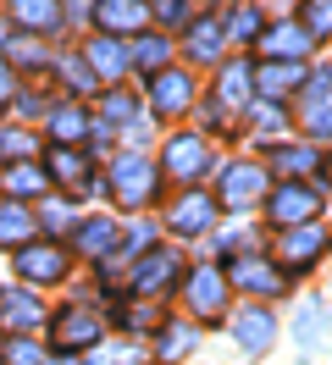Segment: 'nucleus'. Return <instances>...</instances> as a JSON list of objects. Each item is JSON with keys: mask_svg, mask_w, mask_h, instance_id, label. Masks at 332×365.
Returning <instances> with one entry per match:
<instances>
[{"mask_svg": "<svg viewBox=\"0 0 332 365\" xmlns=\"http://www.w3.org/2000/svg\"><path fill=\"white\" fill-rule=\"evenodd\" d=\"M266 216L277 227H310L321 216V188H310V182H277L266 194Z\"/></svg>", "mask_w": 332, "mask_h": 365, "instance_id": "f257e3e1", "label": "nucleus"}, {"mask_svg": "<svg viewBox=\"0 0 332 365\" xmlns=\"http://www.w3.org/2000/svg\"><path fill=\"white\" fill-rule=\"evenodd\" d=\"M111 200H116V205H150L155 200V166L144 155H116L111 160Z\"/></svg>", "mask_w": 332, "mask_h": 365, "instance_id": "f03ea898", "label": "nucleus"}, {"mask_svg": "<svg viewBox=\"0 0 332 365\" xmlns=\"http://www.w3.org/2000/svg\"><path fill=\"white\" fill-rule=\"evenodd\" d=\"M161 166H166V178L194 182V178H205V166H211V144L199 133H172L166 150H161Z\"/></svg>", "mask_w": 332, "mask_h": 365, "instance_id": "7ed1b4c3", "label": "nucleus"}, {"mask_svg": "<svg viewBox=\"0 0 332 365\" xmlns=\"http://www.w3.org/2000/svg\"><path fill=\"white\" fill-rule=\"evenodd\" d=\"M183 299H188L194 321H216L221 310H227V277H221L216 266H194L188 282H183Z\"/></svg>", "mask_w": 332, "mask_h": 365, "instance_id": "20e7f679", "label": "nucleus"}, {"mask_svg": "<svg viewBox=\"0 0 332 365\" xmlns=\"http://www.w3.org/2000/svg\"><path fill=\"white\" fill-rule=\"evenodd\" d=\"M266 200V166L255 160H233L227 172H221V205L227 210H249Z\"/></svg>", "mask_w": 332, "mask_h": 365, "instance_id": "39448f33", "label": "nucleus"}, {"mask_svg": "<svg viewBox=\"0 0 332 365\" xmlns=\"http://www.w3.org/2000/svg\"><path fill=\"white\" fill-rule=\"evenodd\" d=\"M177 266H183V255H177V250H144L128 266L133 294H161V288H172V282H177Z\"/></svg>", "mask_w": 332, "mask_h": 365, "instance_id": "423d86ee", "label": "nucleus"}, {"mask_svg": "<svg viewBox=\"0 0 332 365\" xmlns=\"http://www.w3.org/2000/svg\"><path fill=\"white\" fill-rule=\"evenodd\" d=\"M50 343H56L61 354H72V349H94V343H100V316H94L89 304H66L61 316H56V327H50Z\"/></svg>", "mask_w": 332, "mask_h": 365, "instance_id": "0eeeda50", "label": "nucleus"}, {"mask_svg": "<svg viewBox=\"0 0 332 365\" xmlns=\"http://www.w3.org/2000/svg\"><path fill=\"white\" fill-rule=\"evenodd\" d=\"M321 250H327L321 222H310V227H283V232H277V266H288V272H305Z\"/></svg>", "mask_w": 332, "mask_h": 365, "instance_id": "6e6552de", "label": "nucleus"}, {"mask_svg": "<svg viewBox=\"0 0 332 365\" xmlns=\"http://www.w3.org/2000/svg\"><path fill=\"white\" fill-rule=\"evenodd\" d=\"M150 106H155V116H183L194 106V78L177 67H161L150 78Z\"/></svg>", "mask_w": 332, "mask_h": 365, "instance_id": "1a4fd4ad", "label": "nucleus"}, {"mask_svg": "<svg viewBox=\"0 0 332 365\" xmlns=\"http://www.w3.org/2000/svg\"><path fill=\"white\" fill-rule=\"evenodd\" d=\"M17 277L22 282H61L66 277V250L61 244H22L17 250Z\"/></svg>", "mask_w": 332, "mask_h": 365, "instance_id": "9d476101", "label": "nucleus"}, {"mask_svg": "<svg viewBox=\"0 0 332 365\" xmlns=\"http://www.w3.org/2000/svg\"><path fill=\"white\" fill-rule=\"evenodd\" d=\"M34 327H44V304L28 294V288H0V332L28 338Z\"/></svg>", "mask_w": 332, "mask_h": 365, "instance_id": "9b49d317", "label": "nucleus"}, {"mask_svg": "<svg viewBox=\"0 0 332 365\" xmlns=\"http://www.w3.org/2000/svg\"><path fill=\"white\" fill-rule=\"evenodd\" d=\"M255 45H261V56H266V61H305L316 39H310V34H305L299 23H266Z\"/></svg>", "mask_w": 332, "mask_h": 365, "instance_id": "f8f14e48", "label": "nucleus"}, {"mask_svg": "<svg viewBox=\"0 0 332 365\" xmlns=\"http://www.w3.org/2000/svg\"><path fill=\"white\" fill-rule=\"evenodd\" d=\"M144 23H150V6H139V0H100V6H94V28H100V39L139 34Z\"/></svg>", "mask_w": 332, "mask_h": 365, "instance_id": "ddd939ff", "label": "nucleus"}, {"mask_svg": "<svg viewBox=\"0 0 332 365\" xmlns=\"http://www.w3.org/2000/svg\"><path fill=\"white\" fill-rule=\"evenodd\" d=\"M211 222H216V200H211V194H183L172 205V216H166V227H172L177 238H199Z\"/></svg>", "mask_w": 332, "mask_h": 365, "instance_id": "4468645a", "label": "nucleus"}, {"mask_svg": "<svg viewBox=\"0 0 332 365\" xmlns=\"http://www.w3.org/2000/svg\"><path fill=\"white\" fill-rule=\"evenodd\" d=\"M249 83H255L266 100H283V94L305 89V67H299V61H261V67H249Z\"/></svg>", "mask_w": 332, "mask_h": 365, "instance_id": "2eb2a0df", "label": "nucleus"}, {"mask_svg": "<svg viewBox=\"0 0 332 365\" xmlns=\"http://www.w3.org/2000/svg\"><path fill=\"white\" fill-rule=\"evenodd\" d=\"M233 338H238L249 354H266V349H271V338H277V321H271V310H266V304L233 310Z\"/></svg>", "mask_w": 332, "mask_h": 365, "instance_id": "dca6fc26", "label": "nucleus"}, {"mask_svg": "<svg viewBox=\"0 0 332 365\" xmlns=\"http://www.w3.org/2000/svg\"><path fill=\"white\" fill-rule=\"evenodd\" d=\"M299 122H305V133H332V72H316L305 83V111H299Z\"/></svg>", "mask_w": 332, "mask_h": 365, "instance_id": "f3484780", "label": "nucleus"}, {"mask_svg": "<svg viewBox=\"0 0 332 365\" xmlns=\"http://www.w3.org/2000/svg\"><path fill=\"white\" fill-rule=\"evenodd\" d=\"M50 188V178H44V166H34V160H11V166H0V200H34V194H44Z\"/></svg>", "mask_w": 332, "mask_h": 365, "instance_id": "a211bd4d", "label": "nucleus"}, {"mask_svg": "<svg viewBox=\"0 0 332 365\" xmlns=\"http://www.w3.org/2000/svg\"><path fill=\"white\" fill-rule=\"evenodd\" d=\"M266 166L283 182H293V178H310V172L321 166V155H316L310 144H271V150H266Z\"/></svg>", "mask_w": 332, "mask_h": 365, "instance_id": "6ab92c4d", "label": "nucleus"}, {"mask_svg": "<svg viewBox=\"0 0 332 365\" xmlns=\"http://www.w3.org/2000/svg\"><path fill=\"white\" fill-rule=\"evenodd\" d=\"M34 232H39V216L17 200H0V250H22V244H34Z\"/></svg>", "mask_w": 332, "mask_h": 365, "instance_id": "aec40b11", "label": "nucleus"}, {"mask_svg": "<svg viewBox=\"0 0 332 365\" xmlns=\"http://www.w3.org/2000/svg\"><path fill=\"white\" fill-rule=\"evenodd\" d=\"M227 282H238V288H249V294H283V272H277V266H266L261 255H243V260H233Z\"/></svg>", "mask_w": 332, "mask_h": 365, "instance_id": "412c9836", "label": "nucleus"}, {"mask_svg": "<svg viewBox=\"0 0 332 365\" xmlns=\"http://www.w3.org/2000/svg\"><path fill=\"white\" fill-rule=\"evenodd\" d=\"M243 100H249V67H243V61H227V67H221V78H216V106H211V116H233L243 106Z\"/></svg>", "mask_w": 332, "mask_h": 365, "instance_id": "4be33fe9", "label": "nucleus"}, {"mask_svg": "<svg viewBox=\"0 0 332 365\" xmlns=\"http://www.w3.org/2000/svg\"><path fill=\"white\" fill-rule=\"evenodd\" d=\"M11 23L34 39V34H50V28H61V6L56 0H17L11 6Z\"/></svg>", "mask_w": 332, "mask_h": 365, "instance_id": "5701e85b", "label": "nucleus"}, {"mask_svg": "<svg viewBox=\"0 0 332 365\" xmlns=\"http://www.w3.org/2000/svg\"><path fill=\"white\" fill-rule=\"evenodd\" d=\"M44 178H56L61 182V188H89V160L78 155V150H61V144H56V150H50V166H44Z\"/></svg>", "mask_w": 332, "mask_h": 365, "instance_id": "b1692460", "label": "nucleus"}, {"mask_svg": "<svg viewBox=\"0 0 332 365\" xmlns=\"http://www.w3.org/2000/svg\"><path fill=\"white\" fill-rule=\"evenodd\" d=\"M221 39H227V34H221V17L211 11V17L188 23V39H183V45H188L194 61H216V56H221Z\"/></svg>", "mask_w": 332, "mask_h": 365, "instance_id": "393cba45", "label": "nucleus"}, {"mask_svg": "<svg viewBox=\"0 0 332 365\" xmlns=\"http://www.w3.org/2000/svg\"><path fill=\"white\" fill-rule=\"evenodd\" d=\"M89 72H100V78H122L128 72V50H122V39H94V45L84 50Z\"/></svg>", "mask_w": 332, "mask_h": 365, "instance_id": "a878e982", "label": "nucleus"}, {"mask_svg": "<svg viewBox=\"0 0 332 365\" xmlns=\"http://www.w3.org/2000/svg\"><path fill=\"white\" fill-rule=\"evenodd\" d=\"M50 133H56L61 150H72L78 138H89V111L84 106H56V111H50Z\"/></svg>", "mask_w": 332, "mask_h": 365, "instance_id": "bb28decb", "label": "nucleus"}, {"mask_svg": "<svg viewBox=\"0 0 332 365\" xmlns=\"http://www.w3.org/2000/svg\"><path fill=\"white\" fill-rule=\"evenodd\" d=\"M293 338L305 343V349H321V343L332 338V316L321 310V304H305V310H299V321H293Z\"/></svg>", "mask_w": 332, "mask_h": 365, "instance_id": "cd10ccee", "label": "nucleus"}, {"mask_svg": "<svg viewBox=\"0 0 332 365\" xmlns=\"http://www.w3.org/2000/svg\"><path fill=\"white\" fill-rule=\"evenodd\" d=\"M166 56H172V39H166V34H144V39H133V50H128V61L144 67V72H161Z\"/></svg>", "mask_w": 332, "mask_h": 365, "instance_id": "c85d7f7f", "label": "nucleus"}, {"mask_svg": "<svg viewBox=\"0 0 332 365\" xmlns=\"http://www.w3.org/2000/svg\"><path fill=\"white\" fill-rule=\"evenodd\" d=\"M78 250L84 255H111L116 250V222H100V216L78 222Z\"/></svg>", "mask_w": 332, "mask_h": 365, "instance_id": "c756f323", "label": "nucleus"}, {"mask_svg": "<svg viewBox=\"0 0 332 365\" xmlns=\"http://www.w3.org/2000/svg\"><path fill=\"white\" fill-rule=\"evenodd\" d=\"M133 116H139V100H133V94H122V89H111L106 100H100V122H94V128H116V122H122V128H128Z\"/></svg>", "mask_w": 332, "mask_h": 365, "instance_id": "7c9ffc66", "label": "nucleus"}, {"mask_svg": "<svg viewBox=\"0 0 332 365\" xmlns=\"http://www.w3.org/2000/svg\"><path fill=\"white\" fill-rule=\"evenodd\" d=\"M0 61L17 72V67H44V50H39V39H28V34H11L6 39V50H0Z\"/></svg>", "mask_w": 332, "mask_h": 365, "instance_id": "2f4dec72", "label": "nucleus"}, {"mask_svg": "<svg viewBox=\"0 0 332 365\" xmlns=\"http://www.w3.org/2000/svg\"><path fill=\"white\" fill-rule=\"evenodd\" d=\"M39 150V138L28 133V128H0V166H11V160H34Z\"/></svg>", "mask_w": 332, "mask_h": 365, "instance_id": "473e14b6", "label": "nucleus"}, {"mask_svg": "<svg viewBox=\"0 0 332 365\" xmlns=\"http://www.w3.org/2000/svg\"><path fill=\"white\" fill-rule=\"evenodd\" d=\"M299 28H305L310 39H327L332 34V0H310L305 11H299Z\"/></svg>", "mask_w": 332, "mask_h": 365, "instance_id": "72a5a7b5", "label": "nucleus"}, {"mask_svg": "<svg viewBox=\"0 0 332 365\" xmlns=\"http://www.w3.org/2000/svg\"><path fill=\"white\" fill-rule=\"evenodd\" d=\"M194 327H161V360H183L188 349H194Z\"/></svg>", "mask_w": 332, "mask_h": 365, "instance_id": "f704fd0d", "label": "nucleus"}, {"mask_svg": "<svg viewBox=\"0 0 332 365\" xmlns=\"http://www.w3.org/2000/svg\"><path fill=\"white\" fill-rule=\"evenodd\" d=\"M56 72L66 78V89H78V94H89V89H94V72H89V61H84V56H61V61H56Z\"/></svg>", "mask_w": 332, "mask_h": 365, "instance_id": "c9c22d12", "label": "nucleus"}, {"mask_svg": "<svg viewBox=\"0 0 332 365\" xmlns=\"http://www.w3.org/2000/svg\"><path fill=\"white\" fill-rule=\"evenodd\" d=\"M261 11H233V23H221V34H233V39H261Z\"/></svg>", "mask_w": 332, "mask_h": 365, "instance_id": "e433bc0d", "label": "nucleus"}, {"mask_svg": "<svg viewBox=\"0 0 332 365\" xmlns=\"http://www.w3.org/2000/svg\"><path fill=\"white\" fill-rule=\"evenodd\" d=\"M255 128H261V138H266V133L277 138V133H283V128H288V116L277 111V106H261V111H255Z\"/></svg>", "mask_w": 332, "mask_h": 365, "instance_id": "4c0bfd02", "label": "nucleus"}, {"mask_svg": "<svg viewBox=\"0 0 332 365\" xmlns=\"http://www.w3.org/2000/svg\"><path fill=\"white\" fill-rule=\"evenodd\" d=\"M155 23H166V28L188 23V6H183V0H166V6H155Z\"/></svg>", "mask_w": 332, "mask_h": 365, "instance_id": "58836bf2", "label": "nucleus"}, {"mask_svg": "<svg viewBox=\"0 0 332 365\" xmlns=\"http://www.w3.org/2000/svg\"><path fill=\"white\" fill-rule=\"evenodd\" d=\"M6 100H17V72L0 61V106H6Z\"/></svg>", "mask_w": 332, "mask_h": 365, "instance_id": "ea45409f", "label": "nucleus"}, {"mask_svg": "<svg viewBox=\"0 0 332 365\" xmlns=\"http://www.w3.org/2000/svg\"><path fill=\"white\" fill-rule=\"evenodd\" d=\"M44 227H72V210L66 205H44Z\"/></svg>", "mask_w": 332, "mask_h": 365, "instance_id": "a19ab883", "label": "nucleus"}, {"mask_svg": "<svg viewBox=\"0 0 332 365\" xmlns=\"http://www.w3.org/2000/svg\"><path fill=\"white\" fill-rule=\"evenodd\" d=\"M11 360H17V365H34V360H39V349H34L28 338H17V343H11Z\"/></svg>", "mask_w": 332, "mask_h": 365, "instance_id": "79ce46f5", "label": "nucleus"}, {"mask_svg": "<svg viewBox=\"0 0 332 365\" xmlns=\"http://www.w3.org/2000/svg\"><path fill=\"white\" fill-rule=\"evenodd\" d=\"M34 365H66V360H34Z\"/></svg>", "mask_w": 332, "mask_h": 365, "instance_id": "37998d69", "label": "nucleus"}]
</instances>
